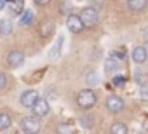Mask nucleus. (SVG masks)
Here are the masks:
<instances>
[{"label": "nucleus", "mask_w": 148, "mask_h": 134, "mask_svg": "<svg viewBox=\"0 0 148 134\" xmlns=\"http://www.w3.org/2000/svg\"><path fill=\"white\" fill-rule=\"evenodd\" d=\"M96 101H98V96H96V92L91 91V89H84V91H80V92L77 94V105H79L82 110L92 108V106L96 105Z\"/></svg>", "instance_id": "f257e3e1"}, {"label": "nucleus", "mask_w": 148, "mask_h": 134, "mask_svg": "<svg viewBox=\"0 0 148 134\" xmlns=\"http://www.w3.org/2000/svg\"><path fill=\"white\" fill-rule=\"evenodd\" d=\"M21 129L25 134H40V122H38V117H25L21 118Z\"/></svg>", "instance_id": "f03ea898"}, {"label": "nucleus", "mask_w": 148, "mask_h": 134, "mask_svg": "<svg viewBox=\"0 0 148 134\" xmlns=\"http://www.w3.org/2000/svg\"><path fill=\"white\" fill-rule=\"evenodd\" d=\"M79 16H80V19H82L86 28H91V26H94L98 23V11L94 7H84Z\"/></svg>", "instance_id": "7ed1b4c3"}, {"label": "nucleus", "mask_w": 148, "mask_h": 134, "mask_svg": "<svg viewBox=\"0 0 148 134\" xmlns=\"http://www.w3.org/2000/svg\"><path fill=\"white\" fill-rule=\"evenodd\" d=\"M105 105H106V110L112 111V113H119V111L124 110V99L119 98V96H115V94L108 96L106 101H105Z\"/></svg>", "instance_id": "20e7f679"}, {"label": "nucleus", "mask_w": 148, "mask_h": 134, "mask_svg": "<svg viewBox=\"0 0 148 134\" xmlns=\"http://www.w3.org/2000/svg\"><path fill=\"white\" fill-rule=\"evenodd\" d=\"M66 26H68V30L71 33H80L86 28L84 23H82V19H80V16H77V14H70L66 18Z\"/></svg>", "instance_id": "39448f33"}, {"label": "nucleus", "mask_w": 148, "mask_h": 134, "mask_svg": "<svg viewBox=\"0 0 148 134\" xmlns=\"http://www.w3.org/2000/svg\"><path fill=\"white\" fill-rule=\"evenodd\" d=\"M33 115L35 117H38V118H42V117H47L49 115V111H51V106H49V103H47V99H44V98H38V101L33 105Z\"/></svg>", "instance_id": "423d86ee"}, {"label": "nucleus", "mask_w": 148, "mask_h": 134, "mask_svg": "<svg viewBox=\"0 0 148 134\" xmlns=\"http://www.w3.org/2000/svg\"><path fill=\"white\" fill-rule=\"evenodd\" d=\"M38 101V92L37 91H25L19 98V103L25 106V108H33V105Z\"/></svg>", "instance_id": "0eeeda50"}, {"label": "nucleus", "mask_w": 148, "mask_h": 134, "mask_svg": "<svg viewBox=\"0 0 148 134\" xmlns=\"http://www.w3.org/2000/svg\"><path fill=\"white\" fill-rule=\"evenodd\" d=\"M7 64H9V68H19V66L25 63V54L19 52V51H11L7 54Z\"/></svg>", "instance_id": "6e6552de"}, {"label": "nucleus", "mask_w": 148, "mask_h": 134, "mask_svg": "<svg viewBox=\"0 0 148 134\" xmlns=\"http://www.w3.org/2000/svg\"><path fill=\"white\" fill-rule=\"evenodd\" d=\"M119 64H120V59H119V56H117V52H112L106 59H105V72L106 73H113V72H117L119 70Z\"/></svg>", "instance_id": "1a4fd4ad"}, {"label": "nucleus", "mask_w": 148, "mask_h": 134, "mask_svg": "<svg viewBox=\"0 0 148 134\" xmlns=\"http://www.w3.org/2000/svg\"><path fill=\"white\" fill-rule=\"evenodd\" d=\"M131 57H132V61H134L136 64H143V63L148 59V51H146L143 45H138V47L132 49Z\"/></svg>", "instance_id": "9d476101"}, {"label": "nucleus", "mask_w": 148, "mask_h": 134, "mask_svg": "<svg viewBox=\"0 0 148 134\" xmlns=\"http://www.w3.org/2000/svg\"><path fill=\"white\" fill-rule=\"evenodd\" d=\"M63 44H64V38H63V35H59V37L56 38V42H54L52 49L49 51V57H51V59H58V57H59L61 49H63Z\"/></svg>", "instance_id": "9b49d317"}, {"label": "nucleus", "mask_w": 148, "mask_h": 134, "mask_svg": "<svg viewBox=\"0 0 148 134\" xmlns=\"http://www.w3.org/2000/svg\"><path fill=\"white\" fill-rule=\"evenodd\" d=\"M23 5H25L23 0H12V2H9V14H11L12 18L21 16V12H23Z\"/></svg>", "instance_id": "f8f14e48"}, {"label": "nucleus", "mask_w": 148, "mask_h": 134, "mask_svg": "<svg viewBox=\"0 0 148 134\" xmlns=\"http://www.w3.org/2000/svg\"><path fill=\"white\" fill-rule=\"evenodd\" d=\"M146 5H148V0H127V7L132 12H141L146 9Z\"/></svg>", "instance_id": "ddd939ff"}, {"label": "nucleus", "mask_w": 148, "mask_h": 134, "mask_svg": "<svg viewBox=\"0 0 148 134\" xmlns=\"http://www.w3.org/2000/svg\"><path fill=\"white\" fill-rule=\"evenodd\" d=\"M54 28H56V26H54L52 21H44V23L40 25V30H38V31H40L42 37H51V35L54 33Z\"/></svg>", "instance_id": "4468645a"}, {"label": "nucleus", "mask_w": 148, "mask_h": 134, "mask_svg": "<svg viewBox=\"0 0 148 134\" xmlns=\"http://www.w3.org/2000/svg\"><path fill=\"white\" fill-rule=\"evenodd\" d=\"M11 124H12L11 115L5 111H0V131H7L11 127Z\"/></svg>", "instance_id": "2eb2a0df"}, {"label": "nucleus", "mask_w": 148, "mask_h": 134, "mask_svg": "<svg viewBox=\"0 0 148 134\" xmlns=\"http://www.w3.org/2000/svg\"><path fill=\"white\" fill-rule=\"evenodd\" d=\"M12 21L11 19H0V35H11L12 33Z\"/></svg>", "instance_id": "dca6fc26"}, {"label": "nucleus", "mask_w": 148, "mask_h": 134, "mask_svg": "<svg viewBox=\"0 0 148 134\" xmlns=\"http://www.w3.org/2000/svg\"><path fill=\"white\" fill-rule=\"evenodd\" d=\"M127 132H129V129H127V125L122 124V122H115V124L112 125V129H110V134H127Z\"/></svg>", "instance_id": "f3484780"}, {"label": "nucleus", "mask_w": 148, "mask_h": 134, "mask_svg": "<svg viewBox=\"0 0 148 134\" xmlns=\"http://www.w3.org/2000/svg\"><path fill=\"white\" fill-rule=\"evenodd\" d=\"M33 23V12L32 11H25L23 14H21V18H19V25L21 26H28V25H32Z\"/></svg>", "instance_id": "a211bd4d"}, {"label": "nucleus", "mask_w": 148, "mask_h": 134, "mask_svg": "<svg viewBox=\"0 0 148 134\" xmlns=\"http://www.w3.org/2000/svg\"><path fill=\"white\" fill-rule=\"evenodd\" d=\"M112 84H113L115 87H124V85H125V79H124L122 75H115V77L112 79Z\"/></svg>", "instance_id": "6ab92c4d"}, {"label": "nucleus", "mask_w": 148, "mask_h": 134, "mask_svg": "<svg viewBox=\"0 0 148 134\" xmlns=\"http://www.w3.org/2000/svg\"><path fill=\"white\" fill-rule=\"evenodd\" d=\"M86 80H87V84H89L91 87H94V85H98V82H99V80H98V75H96L94 72H91V73L87 75V79H86Z\"/></svg>", "instance_id": "aec40b11"}, {"label": "nucleus", "mask_w": 148, "mask_h": 134, "mask_svg": "<svg viewBox=\"0 0 148 134\" xmlns=\"http://www.w3.org/2000/svg\"><path fill=\"white\" fill-rule=\"evenodd\" d=\"M139 96H141L145 101H148V82H143V84H141V87H139Z\"/></svg>", "instance_id": "412c9836"}, {"label": "nucleus", "mask_w": 148, "mask_h": 134, "mask_svg": "<svg viewBox=\"0 0 148 134\" xmlns=\"http://www.w3.org/2000/svg\"><path fill=\"white\" fill-rule=\"evenodd\" d=\"M5 87H7V77H5V73L0 72V91L5 89Z\"/></svg>", "instance_id": "4be33fe9"}, {"label": "nucleus", "mask_w": 148, "mask_h": 134, "mask_svg": "<svg viewBox=\"0 0 148 134\" xmlns=\"http://www.w3.org/2000/svg\"><path fill=\"white\" fill-rule=\"evenodd\" d=\"M82 124L86 125V129H91L94 122H92V118H89V117H87V118H84V120H82Z\"/></svg>", "instance_id": "5701e85b"}, {"label": "nucleus", "mask_w": 148, "mask_h": 134, "mask_svg": "<svg viewBox=\"0 0 148 134\" xmlns=\"http://www.w3.org/2000/svg\"><path fill=\"white\" fill-rule=\"evenodd\" d=\"M33 2L37 4V5H40V7H44V5H47L51 0H33Z\"/></svg>", "instance_id": "b1692460"}, {"label": "nucleus", "mask_w": 148, "mask_h": 134, "mask_svg": "<svg viewBox=\"0 0 148 134\" xmlns=\"http://www.w3.org/2000/svg\"><path fill=\"white\" fill-rule=\"evenodd\" d=\"M143 40H145V42H148V26H145V28H143Z\"/></svg>", "instance_id": "393cba45"}, {"label": "nucleus", "mask_w": 148, "mask_h": 134, "mask_svg": "<svg viewBox=\"0 0 148 134\" xmlns=\"http://www.w3.org/2000/svg\"><path fill=\"white\" fill-rule=\"evenodd\" d=\"M61 11H63V12H68V11H70V5H61Z\"/></svg>", "instance_id": "a878e982"}, {"label": "nucleus", "mask_w": 148, "mask_h": 134, "mask_svg": "<svg viewBox=\"0 0 148 134\" xmlns=\"http://www.w3.org/2000/svg\"><path fill=\"white\" fill-rule=\"evenodd\" d=\"M5 2H7V0H0V11L5 7Z\"/></svg>", "instance_id": "bb28decb"}]
</instances>
